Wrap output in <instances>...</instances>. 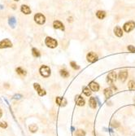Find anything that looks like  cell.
<instances>
[{
	"mask_svg": "<svg viewBox=\"0 0 135 136\" xmlns=\"http://www.w3.org/2000/svg\"><path fill=\"white\" fill-rule=\"evenodd\" d=\"M45 43H46V45L50 48H55L58 45L57 41H56L55 39H54V38H50V37H47L46 38V40H45Z\"/></svg>",
	"mask_w": 135,
	"mask_h": 136,
	"instance_id": "obj_1",
	"label": "cell"
},
{
	"mask_svg": "<svg viewBox=\"0 0 135 136\" xmlns=\"http://www.w3.org/2000/svg\"><path fill=\"white\" fill-rule=\"evenodd\" d=\"M39 72H40V74L44 77H48L50 75V69L48 66L46 65H43L39 69Z\"/></svg>",
	"mask_w": 135,
	"mask_h": 136,
	"instance_id": "obj_2",
	"label": "cell"
},
{
	"mask_svg": "<svg viewBox=\"0 0 135 136\" xmlns=\"http://www.w3.org/2000/svg\"><path fill=\"white\" fill-rule=\"evenodd\" d=\"M34 21L38 24H43L46 22V17L41 13H37L34 16Z\"/></svg>",
	"mask_w": 135,
	"mask_h": 136,
	"instance_id": "obj_3",
	"label": "cell"
},
{
	"mask_svg": "<svg viewBox=\"0 0 135 136\" xmlns=\"http://www.w3.org/2000/svg\"><path fill=\"white\" fill-rule=\"evenodd\" d=\"M134 28H135V23L134 21H129L124 24V30H125L126 33L132 31Z\"/></svg>",
	"mask_w": 135,
	"mask_h": 136,
	"instance_id": "obj_4",
	"label": "cell"
},
{
	"mask_svg": "<svg viewBox=\"0 0 135 136\" xmlns=\"http://www.w3.org/2000/svg\"><path fill=\"white\" fill-rule=\"evenodd\" d=\"M12 43L9 39H6L2 40L0 42V49H2V48H7V47H12Z\"/></svg>",
	"mask_w": 135,
	"mask_h": 136,
	"instance_id": "obj_5",
	"label": "cell"
},
{
	"mask_svg": "<svg viewBox=\"0 0 135 136\" xmlns=\"http://www.w3.org/2000/svg\"><path fill=\"white\" fill-rule=\"evenodd\" d=\"M116 80V73L115 72H111L108 75V77H107V82H108L109 84H112Z\"/></svg>",
	"mask_w": 135,
	"mask_h": 136,
	"instance_id": "obj_6",
	"label": "cell"
},
{
	"mask_svg": "<svg viewBox=\"0 0 135 136\" xmlns=\"http://www.w3.org/2000/svg\"><path fill=\"white\" fill-rule=\"evenodd\" d=\"M86 58H87V60H88L89 62H90V63H94L98 60L97 55L95 54L94 52H90V53L87 55Z\"/></svg>",
	"mask_w": 135,
	"mask_h": 136,
	"instance_id": "obj_7",
	"label": "cell"
},
{
	"mask_svg": "<svg viewBox=\"0 0 135 136\" xmlns=\"http://www.w3.org/2000/svg\"><path fill=\"white\" fill-rule=\"evenodd\" d=\"M33 87H34V89L38 91V95L40 96H43V95H46V91H45V90L42 89L40 85L38 84V83H34V84H33Z\"/></svg>",
	"mask_w": 135,
	"mask_h": 136,
	"instance_id": "obj_8",
	"label": "cell"
},
{
	"mask_svg": "<svg viewBox=\"0 0 135 136\" xmlns=\"http://www.w3.org/2000/svg\"><path fill=\"white\" fill-rule=\"evenodd\" d=\"M56 104L60 105L61 107H64L67 104V100L64 98H61V97H57L55 99Z\"/></svg>",
	"mask_w": 135,
	"mask_h": 136,
	"instance_id": "obj_9",
	"label": "cell"
},
{
	"mask_svg": "<svg viewBox=\"0 0 135 136\" xmlns=\"http://www.w3.org/2000/svg\"><path fill=\"white\" fill-rule=\"evenodd\" d=\"M75 101H76V104H77L78 106H84V105H85V99H84L81 95L76 96Z\"/></svg>",
	"mask_w": 135,
	"mask_h": 136,
	"instance_id": "obj_10",
	"label": "cell"
},
{
	"mask_svg": "<svg viewBox=\"0 0 135 136\" xmlns=\"http://www.w3.org/2000/svg\"><path fill=\"white\" fill-rule=\"evenodd\" d=\"M53 26H54V28L56 29L64 30V25L63 24V23H61V22L59 21H55L53 22Z\"/></svg>",
	"mask_w": 135,
	"mask_h": 136,
	"instance_id": "obj_11",
	"label": "cell"
},
{
	"mask_svg": "<svg viewBox=\"0 0 135 136\" xmlns=\"http://www.w3.org/2000/svg\"><path fill=\"white\" fill-rule=\"evenodd\" d=\"M90 90L92 91H94V92H96V91H98V90H99V86H98V84L97 82H92L90 83Z\"/></svg>",
	"mask_w": 135,
	"mask_h": 136,
	"instance_id": "obj_12",
	"label": "cell"
},
{
	"mask_svg": "<svg viewBox=\"0 0 135 136\" xmlns=\"http://www.w3.org/2000/svg\"><path fill=\"white\" fill-rule=\"evenodd\" d=\"M128 77V72L127 71H121L119 73V78L121 82H125Z\"/></svg>",
	"mask_w": 135,
	"mask_h": 136,
	"instance_id": "obj_13",
	"label": "cell"
},
{
	"mask_svg": "<svg viewBox=\"0 0 135 136\" xmlns=\"http://www.w3.org/2000/svg\"><path fill=\"white\" fill-rule=\"evenodd\" d=\"M21 10L24 14H25V15H29V14L31 13V9L29 6H27V5H22L21 7Z\"/></svg>",
	"mask_w": 135,
	"mask_h": 136,
	"instance_id": "obj_14",
	"label": "cell"
},
{
	"mask_svg": "<svg viewBox=\"0 0 135 136\" xmlns=\"http://www.w3.org/2000/svg\"><path fill=\"white\" fill-rule=\"evenodd\" d=\"M89 104L92 109H95V108L97 107V102H96V99H95L94 97H91V98L90 99Z\"/></svg>",
	"mask_w": 135,
	"mask_h": 136,
	"instance_id": "obj_15",
	"label": "cell"
},
{
	"mask_svg": "<svg viewBox=\"0 0 135 136\" xmlns=\"http://www.w3.org/2000/svg\"><path fill=\"white\" fill-rule=\"evenodd\" d=\"M114 33L117 37H122V35H123V31H122L121 28L119 27V26H116V28H115Z\"/></svg>",
	"mask_w": 135,
	"mask_h": 136,
	"instance_id": "obj_16",
	"label": "cell"
},
{
	"mask_svg": "<svg viewBox=\"0 0 135 136\" xmlns=\"http://www.w3.org/2000/svg\"><path fill=\"white\" fill-rule=\"evenodd\" d=\"M112 94H113V91L111 88H107L104 90V95L107 99L110 98V97L112 95Z\"/></svg>",
	"mask_w": 135,
	"mask_h": 136,
	"instance_id": "obj_17",
	"label": "cell"
},
{
	"mask_svg": "<svg viewBox=\"0 0 135 136\" xmlns=\"http://www.w3.org/2000/svg\"><path fill=\"white\" fill-rule=\"evenodd\" d=\"M8 24H9V25L12 27V28H15L16 26V20L15 17H13V16H12V17L9 18V20H8Z\"/></svg>",
	"mask_w": 135,
	"mask_h": 136,
	"instance_id": "obj_18",
	"label": "cell"
},
{
	"mask_svg": "<svg viewBox=\"0 0 135 136\" xmlns=\"http://www.w3.org/2000/svg\"><path fill=\"white\" fill-rule=\"evenodd\" d=\"M96 16L98 19L103 20V19L106 16V13H105V12H103V11H98L97 13H96Z\"/></svg>",
	"mask_w": 135,
	"mask_h": 136,
	"instance_id": "obj_19",
	"label": "cell"
},
{
	"mask_svg": "<svg viewBox=\"0 0 135 136\" xmlns=\"http://www.w3.org/2000/svg\"><path fill=\"white\" fill-rule=\"evenodd\" d=\"M60 75L63 77H69V73L68 72L67 70H65V69H61V70L60 71Z\"/></svg>",
	"mask_w": 135,
	"mask_h": 136,
	"instance_id": "obj_20",
	"label": "cell"
},
{
	"mask_svg": "<svg viewBox=\"0 0 135 136\" xmlns=\"http://www.w3.org/2000/svg\"><path fill=\"white\" fill-rule=\"evenodd\" d=\"M16 73L20 75H21V76H25V75H26V72H25V70H24V69L21 68H17L16 69Z\"/></svg>",
	"mask_w": 135,
	"mask_h": 136,
	"instance_id": "obj_21",
	"label": "cell"
},
{
	"mask_svg": "<svg viewBox=\"0 0 135 136\" xmlns=\"http://www.w3.org/2000/svg\"><path fill=\"white\" fill-rule=\"evenodd\" d=\"M29 130L31 132L34 133V132H36L38 130V126H36L35 124H32V125H30V126H29Z\"/></svg>",
	"mask_w": 135,
	"mask_h": 136,
	"instance_id": "obj_22",
	"label": "cell"
},
{
	"mask_svg": "<svg viewBox=\"0 0 135 136\" xmlns=\"http://www.w3.org/2000/svg\"><path fill=\"white\" fill-rule=\"evenodd\" d=\"M32 53H33V55L34 57H39L40 56V52H39L38 50L36 49V48L32 49Z\"/></svg>",
	"mask_w": 135,
	"mask_h": 136,
	"instance_id": "obj_23",
	"label": "cell"
},
{
	"mask_svg": "<svg viewBox=\"0 0 135 136\" xmlns=\"http://www.w3.org/2000/svg\"><path fill=\"white\" fill-rule=\"evenodd\" d=\"M83 93L85 94L86 96H90L91 95V91H90V90L88 87H85L83 89Z\"/></svg>",
	"mask_w": 135,
	"mask_h": 136,
	"instance_id": "obj_24",
	"label": "cell"
},
{
	"mask_svg": "<svg viewBox=\"0 0 135 136\" xmlns=\"http://www.w3.org/2000/svg\"><path fill=\"white\" fill-rule=\"evenodd\" d=\"M76 135L77 136H85L86 132L82 130H77V131H76Z\"/></svg>",
	"mask_w": 135,
	"mask_h": 136,
	"instance_id": "obj_25",
	"label": "cell"
},
{
	"mask_svg": "<svg viewBox=\"0 0 135 136\" xmlns=\"http://www.w3.org/2000/svg\"><path fill=\"white\" fill-rule=\"evenodd\" d=\"M128 87L129 90H134L135 88V82L134 81H130L128 84Z\"/></svg>",
	"mask_w": 135,
	"mask_h": 136,
	"instance_id": "obj_26",
	"label": "cell"
},
{
	"mask_svg": "<svg viewBox=\"0 0 135 136\" xmlns=\"http://www.w3.org/2000/svg\"><path fill=\"white\" fill-rule=\"evenodd\" d=\"M70 65H71L72 68H73L74 69H79L80 68L79 66H78L77 64H76V62H74V61H72L71 63H70Z\"/></svg>",
	"mask_w": 135,
	"mask_h": 136,
	"instance_id": "obj_27",
	"label": "cell"
},
{
	"mask_svg": "<svg viewBox=\"0 0 135 136\" xmlns=\"http://www.w3.org/2000/svg\"><path fill=\"white\" fill-rule=\"evenodd\" d=\"M0 127H2V128H7V124L6 122H4V121H1L0 122Z\"/></svg>",
	"mask_w": 135,
	"mask_h": 136,
	"instance_id": "obj_28",
	"label": "cell"
},
{
	"mask_svg": "<svg viewBox=\"0 0 135 136\" xmlns=\"http://www.w3.org/2000/svg\"><path fill=\"white\" fill-rule=\"evenodd\" d=\"M128 50L130 52H135V47L134 46H128Z\"/></svg>",
	"mask_w": 135,
	"mask_h": 136,
	"instance_id": "obj_29",
	"label": "cell"
},
{
	"mask_svg": "<svg viewBox=\"0 0 135 136\" xmlns=\"http://www.w3.org/2000/svg\"><path fill=\"white\" fill-rule=\"evenodd\" d=\"M112 126H113V127L119 126V123H118L117 121H112Z\"/></svg>",
	"mask_w": 135,
	"mask_h": 136,
	"instance_id": "obj_30",
	"label": "cell"
},
{
	"mask_svg": "<svg viewBox=\"0 0 135 136\" xmlns=\"http://www.w3.org/2000/svg\"><path fill=\"white\" fill-rule=\"evenodd\" d=\"M2 110L0 109V117H1V116H2Z\"/></svg>",
	"mask_w": 135,
	"mask_h": 136,
	"instance_id": "obj_31",
	"label": "cell"
},
{
	"mask_svg": "<svg viewBox=\"0 0 135 136\" xmlns=\"http://www.w3.org/2000/svg\"><path fill=\"white\" fill-rule=\"evenodd\" d=\"M15 1H19V0H15Z\"/></svg>",
	"mask_w": 135,
	"mask_h": 136,
	"instance_id": "obj_32",
	"label": "cell"
},
{
	"mask_svg": "<svg viewBox=\"0 0 135 136\" xmlns=\"http://www.w3.org/2000/svg\"><path fill=\"white\" fill-rule=\"evenodd\" d=\"M134 102H135V101H134Z\"/></svg>",
	"mask_w": 135,
	"mask_h": 136,
	"instance_id": "obj_33",
	"label": "cell"
}]
</instances>
